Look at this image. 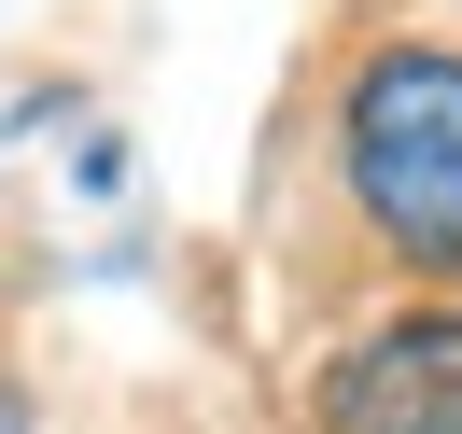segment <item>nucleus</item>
I'll return each instance as SVG.
<instances>
[{"label":"nucleus","instance_id":"nucleus-1","mask_svg":"<svg viewBox=\"0 0 462 434\" xmlns=\"http://www.w3.org/2000/svg\"><path fill=\"white\" fill-rule=\"evenodd\" d=\"M350 197L406 266L462 281V57H378L350 85Z\"/></svg>","mask_w":462,"mask_h":434},{"label":"nucleus","instance_id":"nucleus-2","mask_svg":"<svg viewBox=\"0 0 462 434\" xmlns=\"http://www.w3.org/2000/svg\"><path fill=\"white\" fill-rule=\"evenodd\" d=\"M322 434H462V322H378L322 378Z\"/></svg>","mask_w":462,"mask_h":434},{"label":"nucleus","instance_id":"nucleus-3","mask_svg":"<svg viewBox=\"0 0 462 434\" xmlns=\"http://www.w3.org/2000/svg\"><path fill=\"white\" fill-rule=\"evenodd\" d=\"M0 434H29V420H14V392H0Z\"/></svg>","mask_w":462,"mask_h":434}]
</instances>
